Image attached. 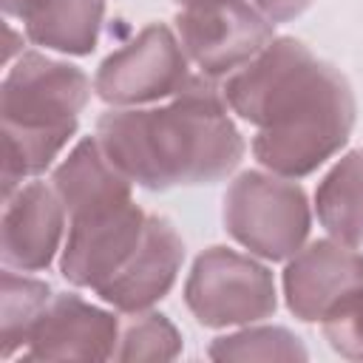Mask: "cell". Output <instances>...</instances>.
Listing matches in <instances>:
<instances>
[{"mask_svg":"<svg viewBox=\"0 0 363 363\" xmlns=\"http://www.w3.org/2000/svg\"><path fill=\"white\" fill-rule=\"evenodd\" d=\"M179 6H193V3H204V0H176Z\"/></svg>","mask_w":363,"mask_h":363,"instance_id":"22","label":"cell"},{"mask_svg":"<svg viewBox=\"0 0 363 363\" xmlns=\"http://www.w3.org/2000/svg\"><path fill=\"white\" fill-rule=\"evenodd\" d=\"M119 343V320L79 295H54L37 320L26 360H108Z\"/></svg>","mask_w":363,"mask_h":363,"instance_id":"12","label":"cell"},{"mask_svg":"<svg viewBox=\"0 0 363 363\" xmlns=\"http://www.w3.org/2000/svg\"><path fill=\"white\" fill-rule=\"evenodd\" d=\"M315 213L323 230L349 244L363 247V150H349L320 179L315 190Z\"/></svg>","mask_w":363,"mask_h":363,"instance_id":"15","label":"cell"},{"mask_svg":"<svg viewBox=\"0 0 363 363\" xmlns=\"http://www.w3.org/2000/svg\"><path fill=\"white\" fill-rule=\"evenodd\" d=\"M51 187L57 190L68 218H77L102 207L130 201L133 182L111 162L96 136H85L60 162L51 176Z\"/></svg>","mask_w":363,"mask_h":363,"instance_id":"13","label":"cell"},{"mask_svg":"<svg viewBox=\"0 0 363 363\" xmlns=\"http://www.w3.org/2000/svg\"><path fill=\"white\" fill-rule=\"evenodd\" d=\"M182 354V332L162 312H133L119 329L113 360H173Z\"/></svg>","mask_w":363,"mask_h":363,"instance_id":"18","label":"cell"},{"mask_svg":"<svg viewBox=\"0 0 363 363\" xmlns=\"http://www.w3.org/2000/svg\"><path fill=\"white\" fill-rule=\"evenodd\" d=\"M65 207L54 187L43 182L20 184L3 196L0 224V258L3 267L20 272L48 269L60 252L65 233Z\"/></svg>","mask_w":363,"mask_h":363,"instance_id":"9","label":"cell"},{"mask_svg":"<svg viewBox=\"0 0 363 363\" xmlns=\"http://www.w3.org/2000/svg\"><path fill=\"white\" fill-rule=\"evenodd\" d=\"M3 3V11L9 14V17H17V20H23L40 0H0Z\"/></svg>","mask_w":363,"mask_h":363,"instance_id":"21","label":"cell"},{"mask_svg":"<svg viewBox=\"0 0 363 363\" xmlns=\"http://www.w3.org/2000/svg\"><path fill=\"white\" fill-rule=\"evenodd\" d=\"M184 261V241L162 216H147L145 230L122 269L96 289V295L116 312L133 315L159 303L176 284Z\"/></svg>","mask_w":363,"mask_h":363,"instance_id":"11","label":"cell"},{"mask_svg":"<svg viewBox=\"0 0 363 363\" xmlns=\"http://www.w3.org/2000/svg\"><path fill=\"white\" fill-rule=\"evenodd\" d=\"M91 99V79L82 68L23 51L0 88L3 113V196L23 179L45 173L79 128Z\"/></svg>","mask_w":363,"mask_h":363,"instance_id":"3","label":"cell"},{"mask_svg":"<svg viewBox=\"0 0 363 363\" xmlns=\"http://www.w3.org/2000/svg\"><path fill=\"white\" fill-rule=\"evenodd\" d=\"M320 329L326 343L349 360H363V286L343 295L323 318Z\"/></svg>","mask_w":363,"mask_h":363,"instance_id":"19","label":"cell"},{"mask_svg":"<svg viewBox=\"0 0 363 363\" xmlns=\"http://www.w3.org/2000/svg\"><path fill=\"white\" fill-rule=\"evenodd\" d=\"M96 139L133 184L153 193L221 182L244 159L221 85L201 74L164 105L102 113Z\"/></svg>","mask_w":363,"mask_h":363,"instance_id":"2","label":"cell"},{"mask_svg":"<svg viewBox=\"0 0 363 363\" xmlns=\"http://www.w3.org/2000/svg\"><path fill=\"white\" fill-rule=\"evenodd\" d=\"M105 23V0H40L26 17V34L34 45L60 54L85 57L96 48Z\"/></svg>","mask_w":363,"mask_h":363,"instance_id":"14","label":"cell"},{"mask_svg":"<svg viewBox=\"0 0 363 363\" xmlns=\"http://www.w3.org/2000/svg\"><path fill=\"white\" fill-rule=\"evenodd\" d=\"M272 23H286V20H295L298 14H303L312 0H252Z\"/></svg>","mask_w":363,"mask_h":363,"instance_id":"20","label":"cell"},{"mask_svg":"<svg viewBox=\"0 0 363 363\" xmlns=\"http://www.w3.org/2000/svg\"><path fill=\"white\" fill-rule=\"evenodd\" d=\"M190 315L210 329L250 326L278 309L272 272L230 247H207L184 281Z\"/></svg>","mask_w":363,"mask_h":363,"instance_id":"5","label":"cell"},{"mask_svg":"<svg viewBox=\"0 0 363 363\" xmlns=\"http://www.w3.org/2000/svg\"><path fill=\"white\" fill-rule=\"evenodd\" d=\"M145 221L147 213L133 199L68 218V235L60 258L62 278L71 286L96 292L122 269L142 238Z\"/></svg>","mask_w":363,"mask_h":363,"instance_id":"8","label":"cell"},{"mask_svg":"<svg viewBox=\"0 0 363 363\" xmlns=\"http://www.w3.org/2000/svg\"><path fill=\"white\" fill-rule=\"evenodd\" d=\"M179 43L201 77H230L275 40V23L250 0H204L176 14Z\"/></svg>","mask_w":363,"mask_h":363,"instance_id":"7","label":"cell"},{"mask_svg":"<svg viewBox=\"0 0 363 363\" xmlns=\"http://www.w3.org/2000/svg\"><path fill=\"white\" fill-rule=\"evenodd\" d=\"M213 360H306L309 352L298 335L284 326H244L210 343Z\"/></svg>","mask_w":363,"mask_h":363,"instance_id":"17","label":"cell"},{"mask_svg":"<svg viewBox=\"0 0 363 363\" xmlns=\"http://www.w3.org/2000/svg\"><path fill=\"white\" fill-rule=\"evenodd\" d=\"M227 108L255 125L252 153L269 173L301 179L332 159L352 136L349 79L306 43L275 37L221 85Z\"/></svg>","mask_w":363,"mask_h":363,"instance_id":"1","label":"cell"},{"mask_svg":"<svg viewBox=\"0 0 363 363\" xmlns=\"http://www.w3.org/2000/svg\"><path fill=\"white\" fill-rule=\"evenodd\" d=\"M54 292L45 281L3 269L0 275V354L9 360L17 349L28 346V337L51 303Z\"/></svg>","mask_w":363,"mask_h":363,"instance_id":"16","label":"cell"},{"mask_svg":"<svg viewBox=\"0 0 363 363\" xmlns=\"http://www.w3.org/2000/svg\"><path fill=\"white\" fill-rule=\"evenodd\" d=\"M190 82V60L179 37L164 23H150L102 60L94 77V91L113 108H139L170 99Z\"/></svg>","mask_w":363,"mask_h":363,"instance_id":"6","label":"cell"},{"mask_svg":"<svg viewBox=\"0 0 363 363\" xmlns=\"http://www.w3.org/2000/svg\"><path fill=\"white\" fill-rule=\"evenodd\" d=\"M224 230L264 261H289L306 241L312 210L301 184L286 176L247 170L224 193Z\"/></svg>","mask_w":363,"mask_h":363,"instance_id":"4","label":"cell"},{"mask_svg":"<svg viewBox=\"0 0 363 363\" xmlns=\"http://www.w3.org/2000/svg\"><path fill=\"white\" fill-rule=\"evenodd\" d=\"M357 286H363V252L337 238L309 241L284 269L286 306L303 323L320 320Z\"/></svg>","mask_w":363,"mask_h":363,"instance_id":"10","label":"cell"}]
</instances>
